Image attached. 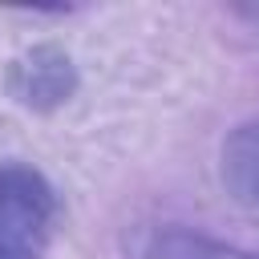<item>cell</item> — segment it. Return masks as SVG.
Segmentation results:
<instances>
[{
  "label": "cell",
  "mask_w": 259,
  "mask_h": 259,
  "mask_svg": "<svg viewBox=\"0 0 259 259\" xmlns=\"http://www.w3.org/2000/svg\"><path fill=\"white\" fill-rule=\"evenodd\" d=\"M235 16H243V20H251V24L259 28V4H239V8H235Z\"/></svg>",
  "instance_id": "5b68a950"
},
{
  "label": "cell",
  "mask_w": 259,
  "mask_h": 259,
  "mask_svg": "<svg viewBox=\"0 0 259 259\" xmlns=\"http://www.w3.org/2000/svg\"><path fill=\"white\" fill-rule=\"evenodd\" d=\"M219 170H223L227 190H231L243 206L259 210V121L239 125V130L223 142Z\"/></svg>",
  "instance_id": "3957f363"
},
{
  "label": "cell",
  "mask_w": 259,
  "mask_h": 259,
  "mask_svg": "<svg viewBox=\"0 0 259 259\" xmlns=\"http://www.w3.org/2000/svg\"><path fill=\"white\" fill-rule=\"evenodd\" d=\"M57 227V190L24 162H0V259H40Z\"/></svg>",
  "instance_id": "6da1fadb"
},
{
  "label": "cell",
  "mask_w": 259,
  "mask_h": 259,
  "mask_svg": "<svg viewBox=\"0 0 259 259\" xmlns=\"http://www.w3.org/2000/svg\"><path fill=\"white\" fill-rule=\"evenodd\" d=\"M12 93L32 109H53L73 93V65L57 49H32L12 65Z\"/></svg>",
  "instance_id": "7a4b0ae2"
},
{
  "label": "cell",
  "mask_w": 259,
  "mask_h": 259,
  "mask_svg": "<svg viewBox=\"0 0 259 259\" xmlns=\"http://www.w3.org/2000/svg\"><path fill=\"white\" fill-rule=\"evenodd\" d=\"M142 259H259V255H251V251H243V247H231V243H223V239L198 235V231H178V227H170V231H158V235L146 243Z\"/></svg>",
  "instance_id": "277c9868"
}]
</instances>
